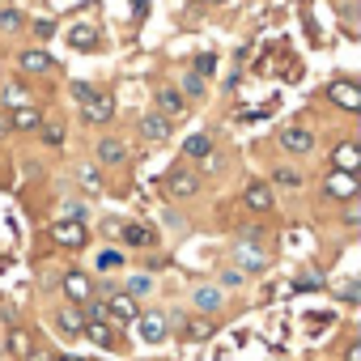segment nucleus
I'll list each match as a JSON object with an SVG mask.
<instances>
[{
    "label": "nucleus",
    "instance_id": "27",
    "mask_svg": "<svg viewBox=\"0 0 361 361\" xmlns=\"http://www.w3.org/2000/svg\"><path fill=\"white\" fill-rule=\"evenodd\" d=\"M183 336H188V340H209V336H213V323H209V319H192Z\"/></svg>",
    "mask_w": 361,
    "mask_h": 361
},
{
    "label": "nucleus",
    "instance_id": "17",
    "mask_svg": "<svg viewBox=\"0 0 361 361\" xmlns=\"http://www.w3.org/2000/svg\"><path fill=\"white\" fill-rule=\"evenodd\" d=\"M9 353H13L18 361H26V357L35 353V340H30L26 327H9Z\"/></svg>",
    "mask_w": 361,
    "mask_h": 361
},
{
    "label": "nucleus",
    "instance_id": "43",
    "mask_svg": "<svg viewBox=\"0 0 361 361\" xmlns=\"http://www.w3.org/2000/svg\"><path fill=\"white\" fill-rule=\"evenodd\" d=\"M56 361H81V357H56Z\"/></svg>",
    "mask_w": 361,
    "mask_h": 361
},
{
    "label": "nucleus",
    "instance_id": "9",
    "mask_svg": "<svg viewBox=\"0 0 361 361\" xmlns=\"http://www.w3.org/2000/svg\"><path fill=\"white\" fill-rule=\"evenodd\" d=\"M243 204H247L251 213H272V209H276V200H272V188H268V183H251V188L243 192Z\"/></svg>",
    "mask_w": 361,
    "mask_h": 361
},
{
    "label": "nucleus",
    "instance_id": "13",
    "mask_svg": "<svg viewBox=\"0 0 361 361\" xmlns=\"http://www.w3.org/2000/svg\"><path fill=\"white\" fill-rule=\"evenodd\" d=\"M188 111V102H183V94H178V90H157V115L161 119H174V115H183Z\"/></svg>",
    "mask_w": 361,
    "mask_h": 361
},
{
    "label": "nucleus",
    "instance_id": "30",
    "mask_svg": "<svg viewBox=\"0 0 361 361\" xmlns=\"http://www.w3.org/2000/svg\"><path fill=\"white\" fill-rule=\"evenodd\" d=\"M213 68H217V56H209V51H204V56H196V68H192V73H196V77H209Z\"/></svg>",
    "mask_w": 361,
    "mask_h": 361
},
{
    "label": "nucleus",
    "instance_id": "33",
    "mask_svg": "<svg viewBox=\"0 0 361 361\" xmlns=\"http://www.w3.org/2000/svg\"><path fill=\"white\" fill-rule=\"evenodd\" d=\"M94 94H98V90H90V85H81V81H77V85H73V98H77V102H81V106H85V102H90V98H94Z\"/></svg>",
    "mask_w": 361,
    "mask_h": 361
},
{
    "label": "nucleus",
    "instance_id": "2",
    "mask_svg": "<svg viewBox=\"0 0 361 361\" xmlns=\"http://www.w3.org/2000/svg\"><path fill=\"white\" fill-rule=\"evenodd\" d=\"M51 238H56V247H64V251H81L85 238H90V230H85L81 221L60 217V221H51Z\"/></svg>",
    "mask_w": 361,
    "mask_h": 361
},
{
    "label": "nucleus",
    "instance_id": "7",
    "mask_svg": "<svg viewBox=\"0 0 361 361\" xmlns=\"http://www.w3.org/2000/svg\"><path fill=\"white\" fill-rule=\"evenodd\" d=\"M331 170H340V174H357V170H361V149H357L353 140H340V145L331 149Z\"/></svg>",
    "mask_w": 361,
    "mask_h": 361
},
{
    "label": "nucleus",
    "instance_id": "15",
    "mask_svg": "<svg viewBox=\"0 0 361 361\" xmlns=\"http://www.w3.org/2000/svg\"><path fill=\"white\" fill-rule=\"evenodd\" d=\"M98 157H102L106 166H119V161H128V145L115 140V136H102V140H98Z\"/></svg>",
    "mask_w": 361,
    "mask_h": 361
},
{
    "label": "nucleus",
    "instance_id": "19",
    "mask_svg": "<svg viewBox=\"0 0 361 361\" xmlns=\"http://www.w3.org/2000/svg\"><path fill=\"white\" fill-rule=\"evenodd\" d=\"M60 331H64V336H81V331H85L81 306H64V310H60Z\"/></svg>",
    "mask_w": 361,
    "mask_h": 361
},
{
    "label": "nucleus",
    "instance_id": "39",
    "mask_svg": "<svg viewBox=\"0 0 361 361\" xmlns=\"http://www.w3.org/2000/svg\"><path fill=\"white\" fill-rule=\"evenodd\" d=\"M319 285H323V276H302L293 289H319Z\"/></svg>",
    "mask_w": 361,
    "mask_h": 361
},
{
    "label": "nucleus",
    "instance_id": "32",
    "mask_svg": "<svg viewBox=\"0 0 361 361\" xmlns=\"http://www.w3.org/2000/svg\"><path fill=\"white\" fill-rule=\"evenodd\" d=\"M22 26V13L18 9H5V13H0V30H18Z\"/></svg>",
    "mask_w": 361,
    "mask_h": 361
},
{
    "label": "nucleus",
    "instance_id": "20",
    "mask_svg": "<svg viewBox=\"0 0 361 361\" xmlns=\"http://www.w3.org/2000/svg\"><path fill=\"white\" fill-rule=\"evenodd\" d=\"M0 102H5V111H18V106H30V94H26V85L9 81L5 90H0Z\"/></svg>",
    "mask_w": 361,
    "mask_h": 361
},
{
    "label": "nucleus",
    "instance_id": "18",
    "mask_svg": "<svg viewBox=\"0 0 361 361\" xmlns=\"http://www.w3.org/2000/svg\"><path fill=\"white\" fill-rule=\"evenodd\" d=\"M140 136H145V140H166V136H170V119L145 115V119H140Z\"/></svg>",
    "mask_w": 361,
    "mask_h": 361
},
{
    "label": "nucleus",
    "instance_id": "25",
    "mask_svg": "<svg viewBox=\"0 0 361 361\" xmlns=\"http://www.w3.org/2000/svg\"><path fill=\"white\" fill-rule=\"evenodd\" d=\"M183 153H188V157H209V153H213V140H209V136H188V140H183Z\"/></svg>",
    "mask_w": 361,
    "mask_h": 361
},
{
    "label": "nucleus",
    "instance_id": "26",
    "mask_svg": "<svg viewBox=\"0 0 361 361\" xmlns=\"http://www.w3.org/2000/svg\"><path fill=\"white\" fill-rule=\"evenodd\" d=\"M272 178H276L281 188H289V192H298V188H302V170H289V166H281Z\"/></svg>",
    "mask_w": 361,
    "mask_h": 361
},
{
    "label": "nucleus",
    "instance_id": "21",
    "mask_svg": "<svg viewBox=\"0 0 361 361\" xmlns=\"http://www.w3.org/2000/svg\"><path fill=\"white\" fill-rule=\"evenodd\" d=\"M68 43H73L77 51H94V47H98V30L81 22V26H73V35H68Z\"/></svg>",
    "mask_w": 361,
    "mask_h": 361
},
{
    "label": "nucleus",
    "instance_id": "6",
    "mask_svg": "<svg viewBox=\"0 0 361 361\" xmlns=\"http://www.w3.org/2000/svg\"><path fill=\"white\" fill-rule=\"evenodd\" d=\"M323 192H327L331 200H353V196L361 192V183H357V174H340V170H327V183H323Z\"/></svg>",
    "mask_w": 361,
    "mask_h": 361
},
{
    "label": "nucleus",
    "instance_id": "12",
    "mask_svg": "<svg viewBox=\"0 0 361 361\" xmlns=\"http://www.w3.org/2000/svg\"><path fill=\"white\" fill-rule=\"evenodd\" d=\"M281 145H285L289 153H310V149H314V132H310V128H285V132H281Z\"/></svg>",
    "mask_w": 361,
    "mask_h": 361
},
{
    "label": "nucleus",
    "instance_id": "16",
    "mask_svg": "<svg viewBox=\"0 0 361 361\" xmlns=\"http://www.w3.org/2000/svg\"><path fill=\"white\" fill-rule=\"evenodd\" d=\"M39 111L35 106H18V111H9V128H18V132H39Z\"/></svg>",
    "mask_w": 361,
    "mask_h": 361
},
{
    "label": "nucleus",
    "instance_id": "5",
    "mask_svg": "<svg viewBox=\"0 0 361 361\" xmlns=\"http://www.w3.org/2000/svg\"><path fill=\"white\" fill-rule=\"evenodd\" d=\"M166 188H170V196H178V200H183V196H196V192H200V174L188 170V166H178V170L166 174Z\"/></svg>",
    "mask_w": 361,
    "mask_h": 361
},
{
    "label": "nucleus",
    "instance_id": "24",
    "mask_svg": "<svg viewBox=\"0 0 361 361\" xmlns=\"http://www.w3.org/2000/svg\"><path fill=\"white\" fill-rule=\"evenodd\" d=\"M192 306H196V310H204V314L221 310V289H196V293H192Z\"/></svg>",
    "mask_w": 361,
    "mask_h": 361
},
{
    "label": "nucleus",
    "instance_id": "3",
    "mask_svg": "<svg viewBox=\"0 0 361 361\" xmlns=\"http://www.w3.org/2000/svg\"><path fill=\"white\" fill-rule=\"evenodd\" d=\"M106 319H111V327H128V323H136V319H140L136 298H128V293H111V298H106Z\"/></svg>",
    "mask_w": 361,
    "mask_h": 361
},
{
    "label": "nucleus",
    "instance_id": "41",
    "mask_svg": "<svg viewBox=\"0 0 361 361\" xmlns=\"http://www.w3.org/2000/svg\"><path fill=\"white\" fill-rule=\"evenodd\" d=\"M9 132H13V128H9V115L0 111V136H9Z\"/></svg>",
    "mask_w": 361,
    "mask_h": 361
},
{
    "label": "nucleus",
    "instance_id": "38",
    "mask_svg": "<svg viewBox=\"0 0 361 361\" xmlns=\"http://www.w3.org/2000/svg\"><path fill=\"white\" fill-rule=\"evenodd\" d=\"M35 35H39V39H51V35H56V26H51V22H35Z\"/></svg>",
    "mask_w": 361,
    "mask_h": 361
},
{
    "label": "nucleus",
    "instance_id": "1",
    "mask_svg": "<svg viewBox=\"0 0 361 361\" xmlns=\"http://www.w3.org/2000/svg\"><path fill=\"white\" fill-rule=\"evenodd\" d=\"M255 238H264L259 230H247L243 238H238V247H234V259L243 264V272H264L268 268V255L255 247Z\"/></svg>",
    "mask_w": 361,
    "mask_h": 361
},
{
    "label": "nucleus",
    "instance_id": "29",
    "mask_svg": "<svg viewBox=\"0 0 361 361\" xmlns=\"http://www.w3.org/2000/svg\"><path fill=\"white\" fill-rule=\"evenodd\" d=\"M39 132L47 145H64V123H39Z\"/></svg>",
    "mask_w": 361,
    "mask_h": 361
},
{
    "label": "nucleus",
    "instance_id": "36",
    "mask_svg": "<svg viewBox=\"0 0 361 361\" xmlns=\"http://www.w3.org/2000/svg\"><path fill=\"white\" fill-rule=\"evenodd\" d=\"M149 289V276H136L132 285H128V298H136V293H145Z\"/></svg>",
    "mask_w": 361,
    "mask_h": 361
},
{
    "label": "nucleus",
    "instance_id": "34",
    "mask_svg": "<svg viewBox=\"0 0 361 361\" xmlns=\"http://www.w3.org/2000/svg\"><path fill=\"white\" fill-rule=\"evenodd\" d=\"M98 268H119V255H115V251H102V255H98Z\"/></svg>",
    "mask_w": 361,
    "mask_h": 361
},
{
    "label": "nucleus",
    "instance_id": "37",
    "mask_svg": "<svg viewBox=\"0 0 361 361\" xmlns=\"http://www.w3.org/2000/svg\"><path fill=\"white\" fill-rule=\"evenodd\" d=\"M344 361H361V340H348V348H344Z\"/></svg>",
    "mask_w": 361,
    "mask_h": 361
},
{
    "label": "nucleus",
    "instance_id": "35",
    "mask_svg": "<svg viewBox=\"0 0 361 361\" xmlns=\"http://www.w3.org/2000/svg\"><path fill=\"white\" fill-rule=\"evenodd\" d=\"M221 285H230V289H234V285H243V272H238V268H230V272H221Z\"/></svg>",
    "mask_w": 361,
    "mask_h": 361
},
{
    "label": "nucleus",
    "instance_id": "31",
    "mask_svg": "<svg viewBox=\"0 0 361 361\" xmlns=\"http://www.w3.org/2000/svg\"><path fill=\"white\" fill-rule=\"evenodd\" d=\"M81 188H90V192H102V174H98V170H81Z\"/></svg>",
    "mask_w": 361,
    "mask_h": 361
},
{
    "label": "nucleus",
    "instance_id": "8",
    "mask_svg": "<svg viewBox=\"0 0 361 361\" xmlns=\"http://www.w3.org/2000/svg\"><path fill=\"white\" fill-rule=\"evenodd\" d=\"M64 293H68L73 306H85V302L94 298V285H90L85 272H64Z\"/></svg>",
    "mask_w": 361,
    "mask_h": 361
},
{
    "label": "nucleus",
    "instance_id": "14",
    "mask_svg": "<svg viewBox=\"0 0 361 361\" xmlns=\"http://www.w3.org/2000/svg\"><path fill=\"white\" fill-rule=\"evenodd\" d=\"M18 68H22V73L43 77V73H51V68H56V60H51L47 51H22V56H18Z\"/></svg>",
    "mask_w": 361,
    "mask_h": 361
},
{
    "label": "nucleus",
    "instance_id": "4",
    "mask_svg": "<svg viewBox=\"0 0 361 361\" xmlns=\"http://www.w3.org/2000/svg\"><path fill=\"white\" fill-rule=\"evenodd\" d=\"M327 102L340 106V111H348V115H357V111H361V90H357L353 81H331V85H327Z\"/></svg>",
    "mask_w": 361,
    "mask_h": 361
},
{
    "label": "nucleus",
    "instance_id": "42",
    "mask_svg": "<svg viewBox=\"0 0 361 361\" xmlns=\"http://www.w3.org/2000/svg\"><path fill=\"white\" fill-rule=\"evenodd\" d=\"M26 361H56V357H47V353H30Z\"/></svg>",
    "mask_w": 361,
    "mask_h": 361
},
{
    "label": "nucleus",
    "instance_id": "11",
    "mask_svg": "<svg viewBox=\"0 0 361 361\" xmlns=\"http://www.w3.org/2000/svg\"><path fill=\"white\" fill-rule=\"evenodd\" d=\"M111 115H115V98L111 94H94L85 102V123H106Z\"/></svg>",
    "mask_w": 361,
    "mask_h": 361
},
{
    "label": "nucleus",
    "instance_id": "23",
    "mask_svg": "<svg viewBox=\"0 0 361 361\" xmlns=\"http://www.w3.org/2000/svg\"><path fill=\"white\" fill-rule=\"evenodd\" d=\"M85 336L98 344V348H115V327L102 319V323H85Z\"/></svg>",
    "mask_w": 361,
    "mask_h": 361
},
{
    "label": "nucleus",
    "instance_id": "10",
    "mask_svg": "<svg viewBox=\"0 0 361 361\" xmlns=\"http://www.w3.org/2000/svg\"><path fill=\"white\" fill-rule=\"evenodd\" d=\"M136 331H140V340H149V344L166 340V314H157V310L140 314V319H136Z\"/></svg>",
    "mask_w": 361,
    "mask_h": 361
},
{
    "label": "nucleus",
    "instance_id": "28",
    "mask_svg": "<svg viewBox=\"0 0 361 361\" xmlns=\"http://www.w3.org/2000/svg\"><path fill=\"white\" fill-rule=\"evenodd\" d=\"M183 90H188V98H204V77H196V73L188 68V77H183Z\"/></svg>",
    "mask_w": 361,
    "mask_h": 361
},
{
    "label": "nucleus",
    "instance_id": "22",
    "mask_svg": "<svg viewBox=\"0 0 361 361\" xmlns=\"http://www.w3.org/2000/svg\"><path fill=\"white\" fill-rule=\"evenodd\" d=\"M153 238H157V234H153L149 226H136V221L123 226V243H128V247H153Z\"/></svg>",
    "mask_w": 361,
    "mask_h": 361
},
{
    "label": "nucleus",
    "instance_id": "40",
    "mask_svg": "<svg viewBox=\"0 0 361 361\" xmlns=\"http://www.w3.org/2000/svg\"><path fill=\"white\" fill-rule=\"evenodd\" d=\"M340 302H357V285H344L340 289Z\"/></svg>",
    "mask_w": 361,
    "mask_h": 361
}]
</instances>
